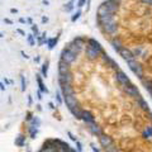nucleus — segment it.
<instances>
[{"instance_id": "obj_11", "label": "nucleus", "mask_w": 152, "mask_h": 152, "mask_svg": "<svg viewBox=\"0 0 152 152\" xmlns=\"http://www.w3.org/2000/svg\"><path fill=\"white\" fill-rule=\"evenodd\" d=\"M99 142H100V145H102V147L104 150H107L108 147H110L112 145H114L113 140L109 136H105V134H102L100 137H99Z\"/></svg>"}, {"instance_id": "obj_48", "label": "nucleus", "mask_w": 152, "mask_h": 152, "mask_svg": "<svg viewBox=\"0 0 152 152\" xmlns=\"http://www.w3.org/2000/svg\"><path fill=\"white\" fill-rule=\"evenodd\" d=\"M17 32L19 33V34H22V36H26V33H24V32H23L22 29H17Z\"/></svg>"}, {"instance_id": "obj_35", "label": "nucleus", "mask_w": 152, "mask_h": 152, "mask_svg": "<svg viewBox=\"0 0 152 152\" xmlns=\"http://www.w3.org/2000/svg\"><path fill=\"white\" fill-rule=\"evenodd\" d=\"M88 1H89V0H79V1H77V5H76V7H77L79 9H81V8L85 5V4H88Z\"/></svg>"}, {"instance_id": "obj_41", "label": "nucleus", "mask_w": 152, "mask_h": 152, "mask_svg": "<svg viewBox=\"0 0 152 152\" xmlns=\"http://www.w3.org/2000/svg\"><path fill=\"white\" fill-rule=\"evenodd\" d=\"M42 98H43V96H42V91L39 89H37V99H38V100H42Z\"/></svg>"}, {"instance_id": "obj_53", "label": "nucleus", "mask_w": 152, "mask_h": 152, "mask_svg": "<svg viewBox=\"0 0 152 152\" xmlns=\"http://www.w3.org/2000/svg\"><path fill=\"white\" fill-rule=\"evenodd\" d=\"M20 53H22V56H23V57H24V58H28V56H27V53H24V52H23V51L20 52Z\"/></svg>"}, {"instance_id": "obj_29", "label": "nucleus", "mask_w": 152, "mask_h": 152, "mask_svg": "<svg viewBox=\"0 0 152 152\" xmlns=\"http://www.w3.org/2000/svg\"><path fill=\"white\" fill-rule=\"evenodd\" d=\"M81 9H79V10L77 12H76V13H74V15L72 17H71V22H72V23H75L76 20H77V19L80 18V15H81Z\"/></svg>"}, {"instance_id": "obj_32", "label": "nucleus", "mask_w": 152, "mask_h": 152, "mask_svg": "<svg viewBox=\"0 0 152 152\" xmlns=\"http://www.w3.org/2000/svg\"><path fill=\"white\" fill-rule=\"evenodd\" d=\"M20 85H22V91H26L27 89V84H26V80H24V76H20Z\"/></svg>"}, {"instance_id": "obj_2", "label": "nucleus", "mask_w": 152, "mask_h": 152, "mask_svg": "<svg viewBox=\"0 0 152 152\" xmlns=\"http://www.w3.org/2000/svg\"><path fill=\"white\" fill-rule=\"evenodd\" d=\"M77 55H79L77 52H75L74 50H71L70 47L66 46L65 48L61 51V60L65 61L66 64L71 65V64H74L76 61V58H77Z\"/></svg>"}, {"instance_id": "obj_31", "label": "nucleus", "mask_w": 152, "mask_h": 152, "mask_svg": "<svg viewBox=\"0 0 152 152\" xmlns=\"http://www.w3.org/2000/svg\"><path fill=\"white\" fill-rule=\"evenodd\" d=\"M34 36L33 34H29V36H27V41H28V43H29L31 46H34L36 45V41H34Z\"/></svg>"}, {"instance_id": "obj_3", "label": "nucleus", "mask_w": 152, "mask_h": 152, "mask_svg": "<svg viewBox=\"0 0 152 152\" xmlns=\"http://www.w3.org/2000/svg\"><path fill=\"white\" fill-rule=\"evenodd\" d=\"M100 29L103 31V33H105V34H108V36H114L118 31V22L114 19V20L104 24Z\"/></svg>"}, {"instance_id": "obj_39", "label": "nucleus", "mask_w": 152, "mask_h": 152, "mask_svg": "<svg viewBox=\"0 0 152 152\" xmlns=\"http://www.w3.org/2000/svg\"><path fill=\"white\" fill-rule=\"evenodd\" d=\"M33 117H34V115H33V113H32V112H28V113H27V117H26V119H27L28 122H31V121L33 119Z\"/></svg>"}, {"instance_id": "obj_54", "label": "nucleus", "mask_w": 152, "mask_h": 152, "mask_svg": "<svg viewBox=\"0 0 152 152\" xmlns=\"http://www.w3.org/2000/svg\"><path fill=\"white\" fill-rule=\"evenodd\" d=\"M0 86H1V90H3V91H4V90H5L7 89V86H4V84L1 83V84H0Z\"/></svg>"}, {"instance_id": "obj_9", "label": "nucleus", "mask_w": 152, "mask_h": 152, "mask_svg": "<svg viewBox=\"0 0 152 152\" xmlns=\"http://www.w3.org/2000/svg\"><path fill=\"white\" fill-rule=\"evenodd\" d=\"M118 53H119V56H122L123 60H126V62H128V61H131V60H134V55H133L132 50L127 48V47H123Z\"/></svg>"}, {"instance_id": "obj_56", "label": "nucleus", "mask_w": 152, "mask_h": 152, "mask_svg": "<svg viewBox=\"0 0 152 152\" xmlns=\"http://www.w3.org/2000/svg\"><path fill=\"white\" fill-rule=\"evenodd\" d=\"M69 152H79V151H76L75 148H70V151Z\"/></svg>"}, {"instance_id": "obj_46", "label": "nucleus", "mask_w": 152, "mask_h": 152, "mask_svg": "<svg viewBox=\"0 0 152 152\" xmlns=\"http://www.w3.org/2000/svg\"><path fill=\"white\" fill-rule=\"evenodd\" d=\"M19 22L24 24V23H27V19H24V18H19Z\"/></svg>"}, {"instance_id": "obj_13", "label": "nucleus", "mask_w": 152, "mask_h": 152, "mask_svg": "<svg viewBox=\"0 0 152 152\" xmlns=\"http://www.w3.org/2000/svg\"><path fill=\"white\" fill-rule=\"evenodd\" d=\"M58 74H66V72H70V65L66 64L65 61L60 60L58 61Z\"/></svg>"}, {"instance_id": "obj_5", "label": "nucleus", "mask_w": 152, "mask_h": 152, "mask_svg": "<svg viewBox=\"0 0 152 152\" xmlns=\"http://www.w3.org/2000/svg\"><path fill=\"white\" fill-rule=\"evenodd\" d=\"M64 103L66 104V107H67V109H69L70 112H74L75 109L80 108L79 102H77V99H76L75 94L74 95H70V96H65L64 98Z\"/></svg>"}, {"instance_id": "obj_52", "label": "nucleus", "mask_w": 152, "mask_h": 152, "mask_svg": "<svg viewBox=\"0 0 152 152\" xmlns=\"http://www.w3.org/2000/svg\"><path fill=\"white\" fill-rule=\"evenodd\" d=\"M39 61H41V58H39V56H37V57H36V58H34V62H37V64H38V62H39Z\"/></svg>"}, {"instance_id": "obj_37", "label": "nucleus", "mask_w": 152, "mask_h": 152, "mask_svg": "<svg viewBox=\"0 0 152 152\" xmlns=\"http://www.w3.org/2000/svg\"><path fill=\"white\" fill-rule=\"evenodd\" d=\"M90 148H91V151H93V152H102L100 150H99V147L95 146V143H93V142L90 143Z\"/></svg>"}, {"instance_id": "obj_36", "label": "nucleus", "mask_w": 152, "mask_h": 152, "mask_svg": "<svg viewBox=\"0 0 152 152\" xmlns=\"http://www.w3.org/2000/svg\"><path fill=\"white\" fill-rule=\"evenodd\" d=\"M75 145H76V150H77L79 152H83L84 148H83V145H81V142L77 141V142H75Z\"/></svg>"}, {"instance_id": "obj_50", "label": "nucleus", "mask_w": 152, "mask_h": 152, "mask_svg": "<svg viewBox=\"0 0 152 152\" xmlns=\"http://www.w3.org/2000/svg\"><path fill=\"white\" fill-rule=\"evenodd\" d=\"M36 107H37V110H38V112H41V110H42V107H41V104H37Z\"/></svg>"}, {"instance_id": "obj_30", "label": "nucleus", "mask_w": 152, "mask_h": 152, "mask_svg": "<svg viewBox=\"0 0 152 152\" xmlns=\"http://www.w3.org/2000/svg\"><path fill=\"white\" fill-rule=\"evenodd\" d=\"M32 32H33V36H34L36 38L37 37H39L41 34H39V31H38V26H36V24H32Z\"/></svg>"}, {"instance_id": "obj_24", "label": "nucleus", "mask_w": 152, "mask_h": 152, "mask_svg": "<svg viewBox=\"0 0 152 152\" xmlns=\"http://www.w3.org/2000/svg\"><path fill=\"white\" fill-rule=\"evenodd\" d=\"M28 133H29V137H31V138L34 140L36 137H37V134H38V128L29 126V127H28Z\"/></svg>"}, {"instance_id": "obj_34", "label": "nucleus", "mask_w": 152, "mask_h": 152, "mask_svg": "<svg viewBox=\"0 0 152 152\" xmlns=\"http://www.w3.org/2000/svg\"><path fill=\"white\" fill-rule=\"evenodd\" d=\"M107 152H119V151H118V148H117V146L115 145H112L110 147H108V148L105 150Z\"/></svg>"}, {"instance_id": "obj_12", "label": "nucleus", "mask_w": 152, "mask_h": 152, "mask_svg": "<svg viewBox=\"0 0 152 152\" xmlns=\"http://www.w3.org/2000/svg\"><path fill=\"white\" fill-rule=\"evenodd\" d=\"M60 90H61V93H62V96H70V95H74V89L71 85H61L60 86Z\"/></svg>"}, {"instance_id": "obj_8", "label": "nucleus", "mask_w": 152, "mask_h": 152, "mask_svg": "<svg viewBox=\"0 0 152 152\" xmlns=\"http://www.w3.org/2000/svg\"><path fill=\"white\" fill-rule=\"evenodd\" d=\"M57 80H58L60 86L61 85H71L72 84V74H71V71L70 72H66V74H58Z\"/></svg>"}, {"instance_id": "obj_20", "label": "nucleus", "mask_w": 152, "mask_h": 152, "mask_svg": "<svg viewBox=\"0 0 152 152\" xmlns=\"http://www.w3.org/2000/svg\"><path fill=\"white\" fill-rule=\"evenodd\" d=\"M15 146H18V147H23L26 145V136L24 134H18V137H15Z\"/></svg>"}, {"instance_id": "obj_51", "label": "nucleus", "mask_w": 152, "mask_h": 152, "mask_svg": "<svg viewBox=\"0 0 152 152\" xmlns=\"http://www.w3.org/2000/svg\"><path fill=\"white\" fill-rule=\"evenodd\" d=\"M10 13H13V14H14V13H15V14H17V13H18V10H17V9H15V8H12V9H10Z\"/></svg>"}, {"instance_id": "obj_22", "label": "nucleus", "mask_w": 152, "mask_h": 152, "mask_svg": "<svg viewBox=\"0 0 152 152\" xmlns=\"http://www.w3.org/2000/svg\"><path fill=\"white\" fill-rule=\"evenodd\" d=\"M48 66H50V61L46 60L43 62V65H42V69H41L42 77H47V75H48Z\"/></svg>"}, {"instance_id": "obj_18", "label": "nucleus", "mask_w": 152, "mask_h": 152, "mask_svg": "<svg viewBox=\"0 0 152 152\" xmlns=\"http://www.w3.org/2000/svg\"><path fill=\"white\" fill-rule=\"evenodd\" d=\"M88 129H89V132L91 133L93 136H96V137H100L103 133H102V131H100V128L98 127V124H93V126H88Z\"/></svg>"}, {"instance_id": "obj_49", "label": "nucleus", "mask_w": 152, "mask_h": 152, "mask_svg": "<svg viewBox=\"0 0 152 152\" xmlns=\"http://www.w3.org/2000/svg\"><path fill=\"white\" fill-rule=\"evenodd\" d=\"M3 81H4V83H5L7 85H9V84H10V81H9V80H8L7 77H4V79H3Z\"/></svg>"}, {"instance_id": "obj_21", "label": "nucleus", "mask_w": 152, "mask_h": 152, "mask_svg": "<svg viewBox=\"0 0 152 152\" xmlns=\"http://www.w3.org/2000/svg\"><path fill=\"white\" fill-rule=\"evenodd\" d=\"M142 137H143V138H146V140L152 138V127H151V126L145 127V129L142 131Z\"/></svg>"}, {"instance_id": "obj_28", "label": "nucleus", "mask_w": 152, "mask_h": 152, "mask_svg": "<svg viewBox=\"0 0 152 152\" xmlns=\"http://www.w3.org/2000/svg\"><path fill=\"white\" fill-rule=\"evenodd\" d=\"M132 52H133V55H134V58H137L138 56H141L142 53H143V52H142V47H140V46H137L136 48H133Z\"/></svg>"}, {"instance_id": "obj_27", "label": "nucleus", "mask_w": 152, "mask_h": 152, "mask_svg": "<svg viewBox=\"0 0 152 152\" xmlns=\"http://www.w3.org/2000/svg\"><path fill=\"white\" fill-rule=\"evenodd\" d=\"M29 123H31L29 126H32V127H36V128H39L41 127V119H39V117H37V115L33 117V119Z\"/></svg>"}, {"instance_id": "obj_45", "label": "nucleus", "mask_w": 152, "mask_h": 152, "mask_svg": "<svg viewBox=\"0 0 152 152\" xmlns=\"http://www.w3.org/2000/svg\"><path fill=\"white\" fill-rule=\"evenodd\" d=\"M48 107H50L51 109H53V110H55V108H56V107L53 105V103H52V102H50V103H48Z\"/></svg>"}, {"instance_id": "obj_14", "label": "nucleus", "mask_w": 152, "mask_h": 152, "mask_svg": "<svg viewBox=\"0 0 152 152\" xmlns=\"http://www.w3.org/2000/svg\"><path fill=\"white\" fill-rule=\"evenodd\" d=\"M110 43H112V46H113V48L117 52H119V51L123 48V47H124V46L122 45V42H121V38H119V37H114L113 39L110 41Z\"/></svg>"}, {"instance_id": "obj_44", "label": "nucleus", "mask_w": 152, "mask_h": 152, "mask_svg": "<svg viewBox=\"0 0 152 152\" xmlns=\"http://www.w3.org/2000/svg\"><path fill=\"white\" fill-rule=\"evenodd\" d=\"M4 23H7V24H13V22L10 20V19H7V18L4 19Z\"/></svg>"}, {"instance_id": "obj_47", "label": "nucleus", "mask_w": 152, "mask_h": 152, "mask_svg": "<svg viewBox=\"0 0 152 152\" xmlns=\"http://www.w3.org/2000/svg\"><path fill=\"white\" fill-rule=\"evenodd\" d=\"M47 22H48V18H47V17L42 18V23H47Z\"/></svg>"}, {"instance_id": "obj_19", "label": "nucleus", "mask_w": 152, "mask_h": 152, "mask_svg": "<svg viewBox=\"0 0 152 152\" xmlns=\"http://www.w3.org/2000/svg\"><path fill=\"white\" fill-rule=\"evenodd\" d=\"M58 38H60V36H56L53 38H48V41H47V47H48L50 51L55 48V46L57 45V42H58Z\"/></svg>"}, {"instance_id": "obj_25", "label": "nucleus", "mask_w": 152, "mask_h": 152, "mask_svg": "<svg viewBox=\"0 0 152 152\" xmlns=\"http://www.w3.org/2000/svg\"><path fill=\"white\" fill-rule=\"evenodd\" d=\"M131 122H132V118L128 115V114H124V115L122 117V121H121V124L123 126V127H126V126H128V124H131Z\"/></svg>"}, {"instance_id": "obj_15", "label": "nucleus", "mask_w": 152, "mask_h": 152, "mask_svg": "<svg viewBox=\"0 0 152 152\" xmlns=\"http://www.w3.org/2000/svg\"><path fill=\"white\" fill-rule=\"evenodd\" d=\"M36 80H37V84H38V89H39L42 93L48 94V89L46 88V85L43 84V81H42V76H41L39 74H37V75H36Z\"/></svg>"}, {"instance_id": "obj_6", "label": "nucleus", "mask_w": 152, "mask_h": 152, "mask_svg": "<svg viewBox=\"0 0 152 152\" xmlns=\"http://www.w3.org/2000/svg\"><path fill=\"white\" fill-rule=\"evenodd\" d=\"M85 55H86V57L90 61H95V60H98L99 57H102V52H99L98 50H95L94 47L89 46L86 43V46H85Z\"/></svg>"}, {"instance_id": "obj_10", "label": "nucleus", "mask_w": 152, "mask_h": 152, "mask_svg": "<svg viewBox=\"0 0 152 152\" xmlns=\"http://www.w3.org/2000/svg\"><path fill=\"white\" fill-rule=\"evenodd\" d=\"M81 119L86 123V126H93V124H96V121H95V118L94 115L90 112L88 110H84L83 112V118Z\"/></svg>"}, {"instance_id": "obj_4", "label": "nucleus", "mask_w": 152, "mask_h": 152, "mask_svg": "<svg viewBox=\"0 0 152 152\" xmlns=\"http://www.w3.org/2000/svg\"><path fill=\"white\" fill-rule=\"evenodd\" d=\"M115 81L122 88H124V86H127L128 84H131L129 77H128V76L124 74V71H122V70L115 71Z\"/></svg>"}, {"instance_id": "obj_43", "label": "nucleus", "mask_w": 152, "mask_h": 152, "mask_svg": "<svg viewBox=\"0 0 152 152\" xmlns=\"http://www.w3.org/2000/svg\"><path fill=\"white\" fill-rule=\"evenodd\" d=\"M32 103H33V99H32V95H28V105H32Z\"/></svg>"}, {"instance_id": "obj_23", "label": "nucleus", "mask_w": 152, "mask_h": 152, "mask_svg": "<svg viewBox=\"0 0 152 152\" xmlns=\"http://www.w3.org/2000/svg\"><path fill=\"white\" fill-rule=\"evenodd\" d=\"M76 1H79V0H70L67 4H65V5H64V10L65 12H71L75 8V3Z\"/></svg>"}, {"instance_id": "obj_38", "label": "nucleus", "mask_w": 152, "mask_h": 152, "mask_svg": "<svg viewBox=\"0 0 152 152\" xmlns=\"http://www.w3.org/2000/svg\"><path fill=\"white\" fill-rule=\"evenodd\" d=\"M67 136L70 137V140H71V141H74V142H77V138H76V137H75V136H74V134H72V133H71L70 131H67Z\"/></svg>"}, {"instance_id": "obj_55", "label": "nucleus", "mask_w": 152, "mask_h": 152, "mask_svg": "<svg viewBox=\"0 0 152 152\" xmlns=\"http://www.w3.org/2000/svg\"><path fill=\"white\" fill-rule=\"evenodd\" d=\"M27 23H29V24H32V19H31V18H28V19H27Z\"/></svg>"}, {"instance_id": "obj_40", "label": "nucleus", "mask_w": 152, "mask_h": 152, "mask_svg": "<svg viewBox=\"0 0 152 152\" xmlns=\"http://www.w3.org/2000/svg\"><path fill=\"white\" fill-rule=\"evenodd\" d=\"M146 41H147V42H150V43H152V32H150L146 36Z\"/></svg>"}, {"instance_id": "obj_26", "label": "nucleus", "mask_w": 152, "mask_h": 152, "mask_svg": "<svg viewBox=\"0 0 152 152\" xmlns=\"http://www.w3.org/2000/svg\"><path fill=\"white\" fill-rule=\"evenodd\" d=\"M55 98H56L57 103H58V105H61V104L64 103V96H62V93H61V90H60V89H57V90H56Z\"/></svg>"}, {"instance_id": "obj_17", "label": "nucleus", "mask_w": 152, "mask_h": 152, "mask_svg": "<svg viewBox=\"0 0 152 152\" xmlns=\"http://www.w3.org/2000/svg\"><path fill=\"white\" fill-rule=\"evenodd\" d=\"M88 45H89V46H91V47H94L95 50H98L99 52H102V53L104 52L103 47L100 46V43H99V42L95 39V38H89V39H88Z\"/></svg>"}, {"instance_id": "obj_1", "label": "nucleus", "mask_w": 152, "mask_h": 152, "mask_svg": "<svg viewBox=\"0 0 152 152\" xmlns=\"http://www.w3.org/2000/svg\"><path fill=\"white\" fill-rule=\"evenodd\" d=\"M127 65L129 66V69L133 74H134L137 77H138L140 80H143L145 79V72H143V66H142L141 62H138L136 58L134 60H131V61H128Z\"/></svg>"}, {"instance_id": "obj_42", "label": "nucleus", "mask_w": 152, "mask_h": 152, "mask_svg": "<svg viewBox=\"0 0 152 152\" xmlns=\"http://www.w3.org/2000/svg\"><path fill=\"white\" fill-rule=\"evenodd\" d=\"M143 4H146V5H150V7H152V0H141Z\"/></svg>"}, {"instance_id": "obj_7", "label": "nucleus", "mask_w": 152, "mask_h": 152, "mask_svg": "<svg viewBox=\"0 0 152 152\" xmlns=\"http://www.w3.org/2000/svg\"><path fill=\"white\" fill-rule=\"evenodd\" d=\"M123 90H124V93L128 95V96H132V98H136V99H138L141 96V94L138 91V89H137V86L136 85H133L132 83L123 88Z\"/></svg>"}, {"instance_id": "obj_16", "label": "nucleus", "mask_w": 152, "mask_h": 152, "mask_svg": "<svg viewBox=\"0 0 152 152\" xmlns=\"http://www.w3.org/2000/svg\"><path fill=\"white\" fill-rule=\"evenodd\" d=\"M137 100V105H138L142 110H145V112H150V107H148V103H147L146 100L142 96H140L138 99H136Z\"/></svg>"}, {"instance_id": "obj_33", "label": "nucleus", "mask_w": 152, "mask_h": 152, "mask_svg": "<svg viewBox=\"0 0 152 152\" xmlns=\"http://www.w3.org/2000/svg\"><path fill=\"white\" fill-rule=\"evenodd\" d=\"M146 65H147V67H148V70L152 72V56H150L148 58H147V61H146Z\"/></svg>"}]
</instances>
